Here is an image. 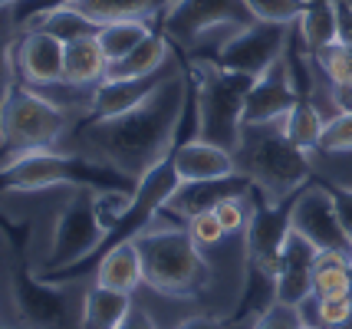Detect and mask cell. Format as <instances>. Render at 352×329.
<instances>
[{
  "instance_id": "cell-43",
  "label": "cell",
  "mask_w": 352,
  "mask_h": 329,
  "mask_svg": "<svg viewBox=\"0 0 352 329\" xmlns=\"http://www.w3.org/2000/svg\"><path fill=\"white\" fill-rule=\"evenodd\" d=\"M16 0H0V10H3V7H14Z\"/></svg>"
},
{
  "instance_id": "cell-38",
  "label": "cell",
  "mask_w": 352,
  "mask_h": 329,
  "mask_svg": "<svg viewBox=\"0 0 352 329\" xmlns=\"http://www.w3.org/2000/svg\"><path fill=\"white\" fill-rule=\"evenodd\" d=\"M336 27H339L336 43L352 47V0H336Z\"/></svg>"
},
{
  "instance_id": "cell-44",
  "label": "cell",
  "mask_w": 352,
  "mask_h": 329,
  "mask_svg": "<svg viewBox=\"0 0 352 329\" xmlns=\"http://www.w3.org/2000/svg\"><path fill=\"white\" fill-rule=\"evenodd\" d=\"M336 329H352V316L346 319V323H342V326H336Z\"/></svg>"
},
{
  "instance_id": "cell-28",
  "label": "cell",
  "mask_w": 352,
  "mask_h": 329,
  "mask_svg": "<svg viewBox=\"0 0 352 329\" xmlns=\"http://www.w3.org/2000/svg\"><path fill=\"white\" fill-rule=\"evenodd\" d=\"M316 63L320 69L329 76V82H349L352 86V47H342V43H333L316 53Z\"/></svg>"
},
{
  "instance_id": "cell-46",
  "label": "cell",
  "mask_w": 352,
  "mask_h": 329,
  "mask_svg": "<svg viewBox=\"0 0 352 329\" xmlns=\"http://www.w3.org/2000/svg\"><path fill=\"white\" fill-rule=\"evenodd\" d=\"M0 323H3V319H0Z\"/></svg>"
},
{
  "instance_id": "cell-30",
  "label": "cell",
  "mask_w": 352,
  "mask_h": 329,
  "mask_svg": "<svg viewBox=\"0 0 352 329\" xmlns=\"http://www.w3.org/2000/svg\"><path fill=\"white\" fill-rule=\"evenodd\" d=\"M244 3L257 20H274V23H293L307 7V0H244Z\"/></svg>"
},
{
  "instance_id": "cell-13",
  "label": "cell",
  "mask_w": 352,
  "mask_h": 329,
  "mask_svg": "<svg viewBox=\"0 0 352 329\" xmlns=\"http://www.w3.org/2000/svg\"><path fill=\"white\" fill-rule=\"evenodd\" d=\"M63 56H66V43L56 33L43 30V27H30L14 47V63L16 73L23 76L27 86L33 89H50L63 82Z\"/></svg>"
},
{
  "instance_id": "cell-35",
  "label": "cell",
  "mask_w": 352,
  "mask_h": 329,
  "mask_svg": "<svg viewBox=\"0 0 352 329\" xmlns=\"http://www.w3.org/2000/svg\"><path fill=\"white\" fill-rule=\"evenodd\" d=\"M247 201L250 198H230V201L217 204L214 214L221 218V224H224V231L228 234H237V231H244L247 220H250V207H247Z\"/></svg>"
},
{
  "instance_id": "cell-23",
  "label": "cell",
  "mask_w": 352,
  "mask_h": 329,
  "mask_svg": "<svg viewBox=\"0 0 352 329\" xmlns=\"http://www.w3.org/2000/svg\"><path fill=\"white\" fill-rule=\"evenodd\" d=\"M168 56H171V43L168 36L155 27L142 43H138L132 53H125L122 60L109 63L106 76L109 79H132V76H148V73H158L168 66Z\"/></svg>"
},
{
  "instance_id": "cell-10",
  "label": "cell",
  "mask_w": 352,
  "mask_h": 329,
  "mask_svg": "<svg viewBox=\"0 0 352 329\" xmlns=\"http://www.w3.org/2000/svg\"><path fill=\"white\" fill-rule=\"evenodd\" d=\"M102 240H106V227H102L99 211H96V191L76 188V194L69 198V204L63 207V214L56 218L50 253H46L40 270H63V266L79 264Z\"/></svg>"
},
{
  "instance_id": "cell-7",
  "label": "cell",
  "mask_w": 352,
  "mask_h": 329,
  "mask_svg": "<svg viewBox=\"0 0 352 329\" xmlns=\"http://www.w3.org/2000/svg\"><path fill=\"white\" fill-rule=\"evenodd\" d=\"M293 23H274V20H254L241 30H234L230 36H224L217 47L201 49L198 56L191 60H204L214 63L221 69L230 73H247V76H263L276 60H283V49L290 40Z\"/></svg>"
},
{
  "instance_id": "cell-45",
  "label": "cell",
  "mask_w": 352,
  "mask_h": 329,
  "mask_svg": "<svg viewBox=\"0 0 352 329\" xmlns=\"http://www.w3.org/2000/svg\"><path fill=\"white\" fill-rule=\"evenodd\" d=\"M307 329H322V326H309V323H307Z\"/></svg>"
},
{
  "instance_id": "cell-24",
  "label": "cell",
  "mask_w": 352,
  "mask_h": 329,
  "mask_svg": "<svg viewBox=\"0 0 352 329\" xmlns=\"http://www.w3.org/2000/svg\"><path fill=\"white\" fill-rule=\"evenodd\" d=\"M296 30L303 36L307 49L316 56L320 49L333 47L339 36L336 27V0H307L303 14L296 16Z\"/></svg>"
},
{
  "instance_id": "cell-22",
  "label": "cell",
  "mask_w": 352,
  "mask_h": 329,
  "mask_svg": "<svg viewBox=\"0 0 352 329\" xmlns=\"http://www.w3.org/2000/svg\"><path fill=\"white\" fill-rule=\"evenodd\" d=\"M129 313H132V293H119L96 283L82 293L79 329H119Z\"/></svg>"
},
{
  "instance_id": "cell-8",
  "label": "cell",
  "mask_w": 352,
  "mask_h": 329,
  "mask_svg": "<svg viewBox=\"0 0 352 329\" xmlns=\"http://www.w3.org/2000/svg\"><path fill=\"white\" fill-rule=\"evenodd\" d=\"M254 20L257 16L250 14L244 0H175L155 20V27L168 36V43L182 47L184 53H195L208 33H217L224 27L241 30Z\"/></svg>"
},
{
  "instance_id": "cell-3",
  "label": "cell",
  "mask_w": 352,
  "mask_h": 329,
  "mask_svg": "<svg viewBox=\"0 0 352 329\" xmlns=\"http://www.w3.org/2000/svg\"><path fill=\"white\" fill-rule=\"evenodd\" d=\"M135 240L145 266V283L155 293L175 299L201 297L211 286V264L195 244V237L182 227H162V231H142Z\"/></svg>"
},
{
  "instance_id": "cell-1",
  "label": "cell",
  "mask_w": 352,
  "mask_h": 329,
  "mask_svg": "<svg viewBox=\"0 0 352 329\" xmlns=\"http://www.w3.org/2000/svg\"><path fill=\"white\" fill-rule=\"evenodd\" d=\"M171 56L178 60V73L165 79L145 102L135 109L109 115V119H82L73 128V148L79 155H89L116 172L142 181L158 161L198 139V86L188 66V53L171 43Z\"/></svg>"
},
{
  "instance_id": "cell-29",
  "label": "cell",
  "mask_w": 352,
  "mask_h": 329,
  "mask_svg": "<svg viewBox=\"0 0 352 329\" xmlns=\"http://www.w3.org/2000/svg\"><path fill=\"white\" fill-rule=\"evenodd\" d=\"M320 152L339 155V152H352V112H339L333 119H326L320 139Z\"/></svg>"
},
{
  "instance_id": "cell-2",
  "label": "cell",
  "mask_w": 352,
  "mask_h": 329,
  "mask_svg": "<svg viewBox=\"0 0 352 329\" xmlns=\"http://www.w3.org/2000/svg\"><path fill=\"white\" fill-rule=\"evenodd\" d=\"M56 185L92 191H135L138 181L79 152L36 148L0 161V191H43Z\"/></svg>"
},
{
  "instance_id": "cell-27",
  "label": "cell",
  "mask_w": 352,
  "mask_h": 329,
  "mask_svg": "<svg viewBox=\"0 0 352 329\" xmlns=\"http://www.w3.org/2000/svg\"><path fill=\"white\" fill-rule=\"evenodd\" d=\"M30 27H43V30L56 33L63 43H69V40H79V36H92V33H99V27L92 23L89 16L76 14L73 7H60V10H50V14H43L40 20H33ZM27 27V30H30Z\"/></svg>"
},
{
  "instance_id": "cell-17",
  "label": "cell",
  "mask_w": 352,
  "mask_h": 329,
  "mask_svg": "<svg viewBox=\"0 0 352 329\" xmlns=\"http://www.w3.org/2000/svg\"><path fill=\"white\" fill-rule=\"evenodd\" d=\"M320 251L309 244L307 237L290 231L283 253H280V266H276V299L290 303V306H303L313 297V270H316Z\"/></svg>"
},
{
  "instance_id": "cell-11",
  "label": "cell",
  "mask_w": 352,
  "mask_h": 329,
  "mask_svg": "<svg viewBox=\"0 0 352 329\" xmlns=\"http://www.w3.org/2000/svg\"><path fill=\"white\" fill-rule=\"evenodd\" d=\"M247 198H250V220L244 227V260L276 270L283 244L293 231V194L283 201H270L261 188H254Z\"/></svg>"
},
{
  "instance_id": "cell-6",
  "label": "cell",
  "mask_w": 352,
  "mask_h": 329,
  "mask_svg": "<svg viewBox=\"0 0 352 329\" xmlns=\"http://www.w3.org/2000/svg\"><path fill=\"white\" fill-rule=\"evenodd\" d=\"M69 126H73L69 112L56 99L16 79L0 109V152L14 158L23 152H36V148H56V141L66 135Z\"/></svg>"
},
{
  "instance_id": "cell-32",
  "label": "cell",
  "mask_w": 352,
  "mask_h": 329,
  "mask_svg": "<svg viewBox=\"0 0 352 329\" xmlns=\"http://www.w3.org/2000/svg\"><path fill=\"white\" fill-rule=\"evenodd\" d=\"M250 329H307V319L300 313V306H290V303H280L276 299L267 313L254 319Z\"/></svg>"
},
{
  "instance_id": "cell-41",
  "label": "cell",
  "mask_w": 352,
  "mask_h": 329,
  "mask_svg": "<svg viewBox=\"0 0 352 329\" xmlns=\"http://www.w3.org/2000/svg\"><path fill=\"white\" fill-rule=\"evenodd\" d=\"M333 102L339 112H352V86L349 82H333Z\"/></svg>"
},
{
  "instance_id": "cell-21",
  "label": "cell",
  "mask_w": 352,
  "mask_h": 329,
  "mask_svg": "<svg viewBox=\"0 0 352 329\" xmlns=\"http://www.w3.org/2000/svg\"><path fill=\"white\" fill-rule=\"evenodd\" d=\"M175 0H69L66 7H73L76 14L89 16L96 27L119 23V20H148L162 16Z\"/></svg>"
},
{
  "instance_id": "cell-16",
  "label": "cell",
  "mask_w": 352,
  "mask_h": 329,
  "mask_svg": "<svg viewBox=\"0 0 352 329\" xmlns=\"http://www.w3.org/2000/svg\"><path fill=\"white\" fill-rule=\"evenodd\" d=\"M182 69V66H178ZM175 66H165L158 73H148V76H132V79H102L92 86V95H89V112L86 119H109V115H119V112H129L135 109L138 102H145L148 95L178 73Z\"/></svg>"
},
{
  "instance_id": "cell-9",
  "label": "cell",
  "mask_w": 352,
  "mask_h": 329,
  "mask_svg": "<svg viewBox=\"0 0 352 329\" xmlns=\"http://www.w3.org/2000/svg\"><path fill=\"white\" fill-rule=\"evenodd\" d=\"M14 283V303H16V316L33 329H69L79 323H73V313H82V306L73 310V297L76 290L66 286V283H53L43 280L30 270L27 251H16V264L10 273Z\"/></svg>"
},
{
  "instance_id": "cell-37",
  "label": "cell",
  "mask_w": 352,
  "mask_h": 329,
  "mask_svg": "<svg viewBox=\"0 0 352 329\" xmlns=\"http://www.w3.org/2000/svg\"><path fill=\"white\" fill-rule=\"evenodd\" d=\"M322 188L329 191V198L336 204L339 224H342V231H346L352 240V188L349 185H333V181H322Z\"/></svg>"
},
{
  "instance_id": "cell-14",
  "label": "cell",
  "mask_w": 352,
  "mask_h": 329,
  "mask_svg": "<svg viewBox=\"0 0 352 329\" xmlns=\"http://www.w3.org/2000/svg\"><path fill=\"white\" fill-rule=\"evenodd\" d=\"M257 188L244 172H230L221 178H204V181H182L175 194L165 204V214L171 218H195L201 211H214L217 204L230 201V198H247L250 191Z\"/></svg>"
},
{
  "instance_id": "cell-20",
  "label": "cell",
  "mask_w": 352,
  "mask_h": 329,
  "mask_svg": "<svg viewBox=\"0 0 352 329\" xmlns=\"http://www.w3.org/2000/svg\"><path fill=\"white\" fill-rule=\"evenodd\" d=\"M96 283L119 290V293H135L145 283V266H142V253H138L135 240H125L96 264Z\"/></svg>"
},
{
  "instance_id": "cell-5",
  "label": "cell",
  "mask_w": 352,
  "mask_h": 329,
  "mask_svg": "<svg viewBox=\"0 0 352 329\" xmlns=\"http://www.w3.org/2000/svg\"><path fill=\"white\" fill-rule=\"evenodd\" d=\"M188 66L198 86V139L237 152L244 139V102L257 79L247 73L221 69L204 60H191V56H188Z\"/></svg>"
},
{
  "instance_id": "cell-4",
  "label": "cell",
  "mask_w": 352,
  "mask_h": 329,
  "mask_svg": "<svg viewBox=\"0 0 352 329\" xmlns=\"http://www.w3.org/2000/svg\"><path fill=\"white\" fill-rule=\"evenodd\" d=\"M234 161L237 172H244L270 201H283L313 181L309 155L287 139L283 126H244Z\"/></svg>"
},
{
  "instance_id": "cell-40",
  "label": "cell",
  "mask_w": 352,
  "mask_h": 329,
  "mask_svg": "<svg viewBox=\"0 0 352 329\" xmlns=\"http://www.w3.org/2000/svg\"><path fill=\"white\" fill-rule=\"evenodd\" d=\"M175 329H250V326H234L230 319H217V316H191L178 323Z\"/></svg>"
},
{
  "instance_id": "cell-31",
  "label": "cell",
  "mask_w": 352,
  "mask_h": 329,
  "mask_svg": "<svg viewBox=\"0 0 352 329\" xmlns=\"http://www.w3.org/2000/svg\"><path fill=\"white\" fill-rule=\"evenodd\" d=\"M184 231L195 237L198 247H214V244H221L228 237V231H224V224H221V218L214 211H201L195 218H188L184 220Z\"/></svg>"
},
{
  "instance_id": "cell-39",
  "label": "cell",
  "mask_w": 352,
  "mask_h": 329,
  "mask_svg": "<svg viewBox=\"0 0 352 329\" xmlns=\"http://www.w3.org/2000/svg\"><path fill=\"white\" fill-rule=\"evenodd\" d=\"M0 231L14 244V251H23V247H27V224H23V220H10L7 214H0Z\"/></svg>"
},
{
  "instance_id": "cell-33",
  "label": "cell",
  "mask_w": 352,
  "mask_h": 329,
  "mask_svg": "<svg viewBox=\"0 0 352 329\" xmlns=\"http://www.w3.org/2000/svg\"><path fill=\"white\" fill-rule=\"evenodd\" d=\"M69 0H16L14 7H10V14H14V27H30L33 20H40L43 14H50V10H60V7H66Z\"/></svg>"
},
{
  "instance_id": "cell-36",
  "label": "cell",
  "mask_w": 352,
  "mask_h": 329,
  "mask_svg": "<svg viewBox=\"0 0 352 329\" xmlns=\"http://www.w3.org/2000/svg\"><path fill=\"white\" fill-rule=\"evenodd\" d=\"M14 43H10V36L0 30V109H3V102H7V95H10V89H14Z\"/></svg>"
},
{
  "instance_id": "cell-34",
  "label": "cell",
  "mask_w": 352,
  "mask_h": 329,
  "mask_svg": "<svg viewBox=\"0 0 352 329\" xmlns=\"http://www.w3.org/2000/svg\"><path fill=\"white\" fill-rule=\"evenodd\" d=\"M316 316L322 329H336L352 316V297H326L316 299Z\"/></svg>"
},
{
  "instance_id": "cell-42",
  "label": "cell",
  "mask_w": 352,
  "mask_h": 329,
  "mask_svg": "<svg viewBox=\"0 0 352 329\" xmlns=\"http://www.w3.org/2000/svg\"><path fill=\"white\" fill-rule=\"evenodd\" d=\"M119 329H155V323L145 310H135V306H132V313L125 316V323Z\"/></svg>"
},
{
  "instance_id": "cell-15",
  "label": "cell",
  "mask_w": 352,
  "mask_h": 329,
  "mask_svg": "<svg viewBox=\"0 0 352 329\" xmlns=\"http://www.w3.org/2000/svg\"><path fill=\"white\" fill-rule=\"evenodd\" d=\"M296 99L300 95L293 89L287 60H276L263 76H257V82L247 93L244 126H274V122H283V115L293 109Z\"/></svg>"
},
{
  "instance_id": "cell-12",
  "label": "cell",
  "mask_w": 352,
  "mask_h": 329,
  "mask_svg": "<svg viewBox=\"0 0 352 329\" xmlns=\"http://www.w3.org/2000/svg\"><path fill=\"white\" fill-rule=\"evenodd\" d=\"M293 231L307 237L320 253H352V240L342 231L336 214V204L329 198V191L322 188V181H309L293 194V214H290Z\"/></svg>"
},
{
  "instance_id": "cell-26",
  "label": "cell",
  "mask_w": 352,
  "mask_h": 329,
  "mask_svg": "<svg viewBox=\"0 0 352 329\" xmlns=\"http://www.w3.org/2000/svg\"><path fill=\"white\" fill-rule=\"evenodd\" d=\"M155 27L148 20H119V23H106V27H99V43H102V53H106L109 63H116V60H122L125 53H132V49L152 33Z\"/></svg>"
},
{
  "instance_id": "cell-18",
  "label": "cell",
  "mask_w": 352,
  "mask_h": 329,
  "mask_svg": "<svg viewBox=\"0 0 352 329\" xmlns=\"http://www.w3.org/2000/svg\"><path fill=\"white\" fill-rule=\"evenodd\" d=\"M171 161H175V172L182 181H204V178H221V174L237 172L234 152L204 139H191L178 145L171 152Z\"/></svg>"
},
{
  "instance_id": "cell-19",
  "label": "cell",
  "mask_w": 352,
  "mask_h": 329,
  "mask_svg": "<svg viewBox=\"0 0 352 329\" xmlns=\"http://www.w3.org/2000/svg\"><path fill=\"white\" fill-rule=\"evenodd\" d=\"M109 60L102 53V43H99V33L92 36H79V40H69L66 43V56H63V86H96L106 79Z\"/></svg>"
},
{
  "instance_id": "cell-25",
  "label": "cell",
  "mask_w": 352,
  "mask_h": 329,
  "mask_svg": "<svg viewBox=\"0 0 352 329\" xmlns=\"http://www.w3.org/2000/svg\"><path fill=\"white\" fill-rule=\"evenodd\" d=\"M322 128H326V119L320 115V109H316L313 99H296L293 109L283 115V132H287V139H290L293 145H300L303 152L320 148Z\"/></svg>"
}]
</instances>
